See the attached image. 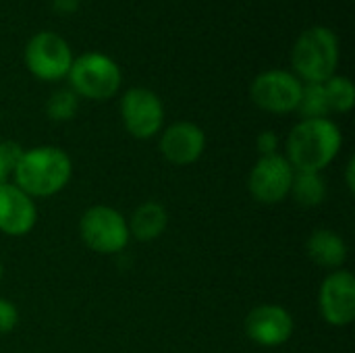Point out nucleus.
Masks as SVG:
<instances>
[{"label": "nucleus", "mask_w": 355, "mask_h": 353, "mask_svg": "<svg viewBox=\"0 0 355 353\" xmlns=\"http://www.w3.org/2000/svg\"><path fill=\"white\" fill-rule=\"evenodd\" d=\"M341 129L331 119H304L287 137V160L297 173H320L339 154Z\"/></svg>", "instance_id": "1"}, {"label": "nucleus", "mask_w": 355, "mask_h": 353, "mask_svg": "<svg viewBox=\"0 0 355 353\" xmlns=\"http://www.w3.org/2000/svg\"><path fill=\"white\" fill-rule=\"evenodd\" d=\"M73 175L69 154L54 146L23 150L12 173L15 185L29 198H50L67 187Z\"/></svg>", "instance_id": "2"}, {"label": "nucleus", "mask_w": 355, "mask_h": 353, "mask_svg": "<svg viewBox=\"0 0 355 353\" xmlns=\"http://www.w3.org/2000/svg\"><path fill=\"white\" fill-rule=\"evenodd\" d=\"M293 69L308 83H324L335 75L339 62V42L329 27H312L293 46Z\"/></svg>", "instance_id": "3"}, {"label": "nucleus", "mask_w": 355, "mask_h": 353, "mask_svg": "<svg viewBox=\"0 0 355 353\" xmlns=\"http://www.w3.org/2000/svg\"><path fill=\"white\" fill-rule=\"evenodd\" d=\"M67 77L71 81V89L89 100L112 98L121 87V69L112 58L100 52L75 58Z\"/></svg>", "instance_id": "4"}, {"label": "nucleus", "mask_w": 355, "mask_h": 353, "mask_svg": "<svg viewBox=\"0 0 355 353\" xmlns=\"http://www.w3.org/2000/svg\"><path fill=\"white\" fill-rule=\"evenodd\" d=\"M83 243L96 254H119L127 248L131 235L123 214L110 206H92L79 221Z\"/></svg>", "instance_id": "5"}, {"label": "nucleus", "mask_w": 355, "mask_h": 353, "mask_svg": "<svg viewBox=\"0 0 355 353\" xmlns=\"http://www.w3.org/2000/svg\"><path fill=\"white\" fill-rule=\"evenodd\" d=\"M25 64L35 77L44 81H56L69 75L73 54L69 44L60 35L42 31L27 42Z\"/></svg>", "instance_id": "6"}, {"label": "nucleus", "mask_w": 355, "mask_h": 353, "mask_svg": "<svg viewBox=\"0 0 355 353\" xmlns=\"http://www.w3.org/2000/svg\"><path fill=\"white\" fill-rule=\"evenodd\" d=\"M293 175L295 171L285 156L281 154L260 156V160L250 171L248 189L256 202L272 206V204L283 202L289 196Z\"/></svg>", "instance_id": "7"}, {"label": "nucleus", "mask_w": 355, "mask_h": 353, "mask_svg": "<svg viewBox=\"0 0 355 353\" xmlns=\"http://www.w3.org/2000/svg\"><path fill=\"white\" fill-rule=\"evenodd\" d=\"M302 81L281 69H272L266 73H260L252 83V100L256 106L268 112L285 114L291 110H297L300 98H302Z\"/></svg>", "instance_id": "8"}, {"label": "nucleus", "mask_w": 355, "mask_h": 353, "mask_svg": "<svg viewBox=\"0 0 355 353\" xmlns=\"http://www.w3.org/2000/svg\"><path fill=\"white\" fill-rule=\"evenodd\" d=\"M121 114L127 131L137 139L154 137L164 121L160 98L148 87H131L121 100Z\"/></svg>", "instance_id": "9"}, {"label": "nucleus", "mask_w": 355, "mask_h": 353, "mask_svg": "<svg viewBox=\"0 0 355 353\" xmlns=\"http://www.w3.org/2000/svg\"><path fill=\"white\" fill-rule=\"evenodd\" d=\"M322 318L333 327H347L355 318V277L347 270H333L318 293Z\"/></svg>", "instance_id": "10"}, {"label": "nucleus", "mask_w": 355, "mask_h": 353, "mask_svg": "<svg viewBox=\"0 0 355 353\" xmlns=\"http://www.w3.org/2000/svg\"><path fill=\"white\" fill-rule=\"evenodd\" d=\"M245 335L262 347H279L293 335L291 314L277 304H262L245 318Z\"/></svg>", "instance_id": "11"}, {"label": "nucleus", "mask_w": 355, "mask_h": 353, "mask_svg": "<svg viewBox=\"0 0 355 353\" xmlns=\"http://www.w3.org/2000/svg\"><path fill=\"white\" fill-rule=\"evenodd\" d=\"M37 223L33 198L21 191L15 183L0 185V231L8 237L27 235Z\"/></svg>", "instance_id": "12"}, {"label": "nucleus", "mask_w": 355, "mask_h": 353, "mask_svg": "<svg viewBox=\"0 0 355 353\" xmlns=\"http://www.w3.org/2000/svg\"><path fill=\"white\" fill-rule=\"evenodd\" d=\"M206 148V133L189 121H179L171 125L160 137L162 156L177 166L193 164Z\"/></svg>", "instance_id": "13"}, {"label": "nucleus", "mask_w": 355, "mask_h": 353, "mask_svg": "<svg viewBox=\"0 0 355 353\" xmlns=\"http://www.w3.org/2000/svg\"><path fill=\"white\" fill-rule=\"evenodd\" d=\"M306 252L316 266L329 270H341L347 260V246L343 237L331 229H316L306 241Z\"/></svg>", "instance_id": "14"}, {"label": "nucleus", "mask_w": 355, "mask_h": 353, "mask_svg": "<svg viewBox=\"0 0 355 353\" xmlns=\"http://www.w3.org/2000/svg\"><path fill=\"white\" fill-rule=\"evenodd\" d=\"M129 235L137 241H154L158 239L166 227H168V212L158 202H146L131 214L129 223Z\"/></svg>", "instance_id": "15"}, {"label": "nucleus", "mask_w": 355, "mask_h": 353, "mask_svg": "<svg viewBox=\"0 0 355 353\" xmlns=\"http://www.w3.org/2000/svg\"><path fill=\"white\" fill-rule=\"evenodd\" d=\"M295 202L304 208H316L327 200V185L320 173H297L293 175L291 191Z\"/></svg>", "instance_id": "16"}, {"label": "nucleus", "mask_w": 355, "mask_h": 353, "mask_svg": "<svg viewBox=\"0 0 355 353\" xmlns=\"http://www.w3.org/2000/svg\"><path fill=\"white\" fill-rule=\"evenodd\" d=\"M297 112L304 119H327L331 108H329V100H327L322 83H306L302 87Z\"/></svg>", "instance_id": "17"}, {"label": "nucleus", "mask_w": 355, "mask_h": 353, "mask_svg": "<svg viewBox=\"0 0 355 353\" xmlns=\"http://www.w3.org/2000/svg\"><path fill=\"white\" fill-rule=\"evenodd\" d=\"M324 94L329 100V108L335 112H349L355 102V87L347 77L333 75L324 83Z\"/></svg>", "instance_id": "18"}, {"label": "nucleus", "mask_w": 355, "mask_h": 353, "mask_svg": "<svg viewBox=\"0 0 355 353\" xmlns=\"http://www.w3.org/2000/svg\"><path fill=\"white\" fill-rule=\"evenodd\" d=\"M77 106H79V100L73 89H58L50 96V100L46 104V112L52 121L62 123V121H69L75 117Z\"/></svg>", "instance_id": "19"}, {"label": "nucleus", "mask_w": 355, "mask_h": 353, "mask_svg": "<svg viewBox=\"0 0 355 353\" xmlns=\"http://www.w3.org/2000/svg\"><path fill=\"white\" fill-rule=\"evenodd\" d=\"M23 148L17 141H0V185H6L12 177Z\"/></svg>", "instance_id": "20"}, {"label": "nucleus", "mask_w": 355, "mask_h": 353, "mask_svg": "<svg viewBox=\"0 0 355 353\" xmlns=\"http://www.w3.org/2000/svg\"><path fill=\"white\" fill-rule=\"evenodd\" d=\"M19 325V310L12 302L0 298V335H8Z\"/></svg>", "instance_id": "21"}, {"label": "nucleus", "mask_w": 355, "mask_h": 353, "mask_svg": "<svg viewBox=\"0 0 355 353\" xmlns=\"http://www.w3.org/2000/svg\"><path fill=\"white\" fill-rule=\"evenodd\" d=\"M256 148L260 152V156H272L279 154V137L275 131H262L256 139Z\"/></svg>", "instance_id": "22"}, {"label": "nucleus", "mask_w": 355, "mask_h": 353, "mask_svg": "<svg viewBox=\"0 0 355 353\" xmlns=\"http://www.w3.org/2000/svg\"><path fill=\"white\" fill-rule=\"evenodd\" d=\"M345 179H347V187L349 191H355V158H349L347 166H345Z\"/></svg>", "instance_id": "23"}, {"label": "nucleus", "mask_w": 355, "mask_h": 353, "mask_svg": "<svg viewBox=\"0 0 355 353\" xmlns=\"http://www.w3.org/2000/svg\"><path fill=\"white\" fill-rule=\"evenodd\" d=\"M79 0H54V8L60 12H73L77 8Z\"/></svg>", "instance_id": "24"}, {"label": "nucleus", "mask_w": 355, "mask_h": 353, "mask_svg": "<svg viewBox=\"0 0 355 353\" xmlns=\"http://www.w3.org/2000/svg\"><path fill=\"white\" fill-rule=\"evenodd\" d=\"M2 277H4V266H2V262H0V281H2Z\"/></svg>", "instance_id": "25"}]
</instances>
